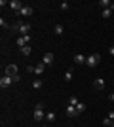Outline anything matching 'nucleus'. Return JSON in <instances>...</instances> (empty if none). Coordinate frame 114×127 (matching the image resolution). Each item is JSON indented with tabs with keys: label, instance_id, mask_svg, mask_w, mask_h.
Instances as JSON below:
<instances>
[{
	"label": "nucleus",
	"instance_id": "1",
	"mask_svg": "<svg viewBox=\"0 0 114 127\" xmlns=\"http://www.w3.org/2000/svg\"><path fill=\"white\" fill-rule=\"evenodd\" d=\"M15 29L19 31L21 36H29V34H31V23H21V21H19L15 25Z\"/></svg>",
	"mask_w": 114,
	"mask_h": 127
},
{
	"label": "nucleus",
	"instance_id": "2",
	"mask_svg": "<svg viewBox=\"0 0 114 127\" xmlns=\"http://www.w3.org/2000/svg\"><path fill=\"white\" fill-rule=\"evenodd\" d=\"M34 120H36V122L46 120V112H44V104H42V102H38L36 108H34Z\"/></svg>",
	"mask_w": 114,
	"mask_h": 127
},
{
	"label": "nucleus",
	"instance_id": "3",
	"mask_svg": "<svg viewBox=\"0 0 114 127\" xmlns=\"http://www.w3.org/2000/svg\"><path fill=\"white\" fill-rule=\"evenodd\" d=\"M99 61H101V55L99 53H91V55H87V59H86V66H95V64H99Z\"/></svg>",
	"mask_w": 114,
	"mask_h": 127
},
{
	"label": "nucleus",
	"instance_id": "4",
	"mask_svg": "<svg viewBox=\"0 0 114 127\" xmlns=\"http://www.w3.org/2000/svg\"><path fill=\"white\" fill-rule=\"evenodd\" d=\"M4 76H10V78L19 76V68H17V64H8V66L4 68Z\"/></svg>",
	"mask_w": 114,
	"mask_h": 127
},
{
	"label": "nucleus",
	"instance_id": "5",
	"mask_svg": "<svg viewBox=\"0 0 114 127\" xmlns=\"http://www.w3.org/2000/svg\"><path fill=\"white\" fill-rule=\"evenodd\" d=\"M33 11H34L33 6H23L21 10L17 11V15H21V17H31V15H33Z\"/></svg>",
	"mask_w": 114,
	"mask_h": 127
},
{
	"label": "nucleus",
	"instance_id": "6",
	"mask_svg": "<svg viewBox=\"0 0 114 127\" xmlns=\"http://www.w3.org/2000/svg\"><path fill=\"white\" fill-rule=\"evenodd\" d=\"M11 84H13V78H10V76H2V78H0V87H2V89L10 87Z\"/></svg>",
	"mask_w": 114,
	"mask_h": 127
},
{
	"label": "nucleus",
	"instance_id": "7",
	"mask_svg": "<svg viewBox=\"0 0 114 127\" xmlns=\"http://www.w3.org/2000/svg\"><path fill=\"white\" fill-rule=\"evenodd\" d=\"M65 114L69 118H74V116H78V112H76V106H72V104H67V108H65Z\"/></svg>",
	"mask_w": 114,
	"mask_h": 127
},
{
	"label": "nucleus",
	"instance_id": "8",
	"mask_svg": "<svg viewBox=\"0 0 114 127\" xmlns=\"http://www.w3.org/2000/svg\"><path fill=\"white\" fill-rule=\"evenodd\" d=\"M42 63L46 64V66H49V64L53 63V53H51V51H48V53H46V55H44V59H42Z\"/></svg>",
	"mask_w": 114,
	"mask_h": 127
},
{
	"label": "nucleus",
	"instance_id": "9",
	"mask_svg": "<svg viewBox=\"0 0 114 127\" xmlns=\"http://www.w3.org/2000/svg\"><path fill=\"white\" fill-rule=\"evenodd\" d=\"M8 6H10V8H11L13 11H15V13H17V11H19V10L23 8V4H21V2H17V0H11V2H8Z\"/></svg>",
	"mask_w": 114,
	"mask_h": 127
},
{
	"label": "nucleus",
	"instance_id": "10",
	"mask_svg": "<svg viewBox=\"0 0 114 127\" xmlns=\"http://www.w3.org/2000/svg\"><path fill=\"white\" fill-rule=\"evenodd\" d=\"M53 32L57 34V36H61V34L65 32V27L61 25V23H55V25H53Z\"/></svg>",
	"mask_w": 114,
	"mask_h": 127
},
{
	"label": "nucleus",
	"instance_id": "11",
	"mask_svg": "<svg viewBox=\"0 0 114 127\" xmlns=\"http://www.w3.org/2000/svg\"><path fill=\"white\" fill-rule=\"evenodd\" d=\"M44 70H46V64H44V63H38L36 66H34V74L40 76V74H44Z\"/></svg>",
	"mask_w": 114,
	"mask_h": 127
},
{
	"label": "nucleus",
	"instance_id": "12",
	"mask_svg": "<svg viewBox=\"0 0 114 127\" xmlns=\"http://www.w3.org/2000/svg\"><path fill=\"white\" fill-rule=\"evenodd\" d=\"M86 59L87 57H84L82 53H78V55H74V63L76 64H86Z\"/></svg>",
	"mask_w": 114,
	"mask_h": 127
},
{
	"label": "nucleus",
	"instance_id": "13",
	"mask_svg": "<svg viewBox=\"0 0 114 127\" xmlns=\"http://www.w3.org/2000/svg\"><path fill=\"white\" fill-rule=\"evenodd\" d=\"M93 87H95V89H103V87H105V80L103 78H97L95 82H93Z\"/></svg>",
	"mask_w": 114,
	"mask_h": 127
},
{
	"label": "nucleus",
	"instance_id": "14",
	"mask_svg": "<svg viewBox=\"0 0 114 127\" xmlns=\"http://www.w3.org/2000/svg\"><path fill=\"white\" fill-rule=\"evenodd\" d=\"M72 78H74V72H72V68H71V70L65 72V82H72Z\"/></svg>",
	"mask_w": 114,
	"mask_h": 127
},
{
	"label": "nucleus",
	"instance_id": "15",
	"mask_svg": "<svg viewBox=\"0 0 114 127\" xmlns=\"http://www.w3.org/2000/svg\"><path fill=\"white\" fill-rule=\"evenodd\" d=\"M31 51H33V48H31V44H27L25 48H21V53H23V55H31Z\"/></svg>",
	"mask_w": 114,
	"mask_h": 127
},
{
	"label": "nucleus",
	"instance_id": "16",
	"mask_svg": "<svg viewBox=\"0 0 114 127\" xmlns=\"http://www.w3.org/2000/svg\"><path fill=\"white\" fill-rule=\"evenodd\" d=\"M99 6H101L103 10H107V8H110V0H101V2H99Z\"/></svg>",
	"mask_w": 114,
	"mask_h": 127
},
{
	"label": "nucleus",
	"instance_id": "17",
	"mask_svg": "<svg viewBox=\"0 0 114 127\" xmlns=\"http://www.w3.org/2000/svg\"><path fill=\"white\" fill-rule=\"evenodd\" d=\"M84 110H86V104H84V102H78V104H76V112H78V114H82Z\"/></svg>",
	"mask_w": 114,
	"mask_h": 127
},
{
	"label": "nucleus",
	"instance_id": "18",
	"mask_svg": "<svg viewBox=\"0 0 114 127\" xmlns=\"http://www.w3.org/2000/svg\"><path fill=\"white\" fill-rule=\"evenodd\" d=\"M46 120H48L49 123L55 122V114H53V112H46Z\"/></svg>",
	"mask_w": 114,
	"mask_h": 127
},
{
	"label": "nucleus",
	"instance_id": "19",
	"mask_svg": "<svg viewBox=\"0 0 114 127\" xmlns=\"http://www.w3.org/2000/svg\"><path fill=\"white\" fill-rule=\"evenodd\" d=\"M42 85H44V82H42V80H34V82H33V87H34V89H40Z\"/></svg>",
	"mask_w": 114,
	"mask_h": 127
},
{
	"label": "nucleus",
	"instance_id": "20",
	"mask_svg": "<svg viewBox=\"0 0 114 127\" xmlns=\"http://www.w3.org/2000/svg\"><path fill=\"white\" fill-rule=\"evenodd\" d=\"M78 102H80V101H78V99H76V97H69V104L76 106V104H78Z\"/></svg>",
	"mask_w": 114,
	"mask_h": 127
},
{
	"label": "nucleus",
	"instance_id": "21",
	"mask_svg": "<svg viewBox=\"0 0 114 127\" xmlns=\"http://www.w3.org/2000/svg\"><path fill=\"white\" fill-rule=\"evenodd\" d=\"M110 13H112V10H110V8L103 10V17H105V19H109V17H110Z\"/></svg>",
	"mask_w": 114,
	"mask_h": 127
},
{
	"label": "nucleus",
	"instance_id": "22",
	"mask_svg": "<svg viewBox=\"0 0 114 127\" xmlns=\"http://www.w3.org/2000/svg\"><path fill=\"white\" fill-rule=\"evenodd\" d=\"M59 8H61L63 11H67L69 8H71V6H69V2H61V4H59Z\"/></svg>",
	"mask_w": 114,
	"mask_h": 127
},
{
	"label": "nucleus",
	"instance_id": "23",
	"mask_svg": "<svg viewBox=\"0 0 114 127\" xmlns=\"http://www.w3.org/2000/svg\"><path fill=\"white\" fill-rule=\"evenodd\" d=\"M103 125H112V120H110V118H107V120H103Z\"/></svg>",
	"mask_w": 114,
	"mask_h": 127
},
{
	"label": "nucleus",
	"instance_id": "24",
	"mask_svg": "<svg viewBox=\"0 0 114 127\" xmlns=\"http://www.w3.org/2000/svg\"><path fill=\"white\" fill-rule=\"evenodd\" d=\"M0 27H2V29H8V23H6L4 19H0Z\"/></svg>",
	"mask_w": 114,
	"mask_h": 127
},
{
	"label": "nucleus",
	"instance_id": "25",
	"mask_svg": "<svg viewBox=\"0 0 114 127\" xmlns=\"http://www.w3.org/2000/svg\"><path fill=\"white\" fill-rule=\"evenodd\" d=\"M109 118H110V120L114 122V112H109Z\"/></svg>",
	"mask_w": 114,
	"mask_h": 127
},
{
	"label": "nucleus",
	"instance_id": "26",
	"mask_svg": "<svg viewBox=\"0 0 114 127\" xmlns=\"http://www.w3.org/2000/svg\"><path fill=\"white\" fill-rule=\"evenodd\" d=\"M109 51H110V55H114V46H110V49H109Z\"/></svg>",
	"mask_w": 114,
	"mask_h": 127
},
{
	"label": "nucleus",
	"instance_id": "27",
	"mask_svg": "<svg viewBox=\"0 0 114 127\" xmlns=\"http://www.w3.org/2000/svg\"><path fill=\"white\" fill-rule=\"evenodd\" d=\"M109 99H110V101L114 102V93H110V95H109Z\"/></svg>",
	"mask_w": 114,
	"mask_h": 127
},
{
	"label": "nucleus",
	"instance_id": "28",
	"mask_svg": "<svg viewBox=\"0 0 114 127\" xmlns=\"http://www.w3.org/2000/svg\"><path fill=\"white\" fill-rule=\"evenodd\" d=\"M110 10H112V11H114V2H112V4H110Z\"/></svg>",
	"mask_w": 114,
	"mask_h": 127
},
{
	"label": "nucleus",
	"instance_id": "29",
	"mask_svg": "<svg viewBox=\"0 0 114 127\" xmlns=\"http://www.w3.org/2000/svg\"><path fill=\"white\" fill-rule=\"evenodd\" d=\"M110 127H114V122H112V125H110Z\"/></svg>",
	"mask_w": 114,
	"mask_h": 127
}]
</instances>
